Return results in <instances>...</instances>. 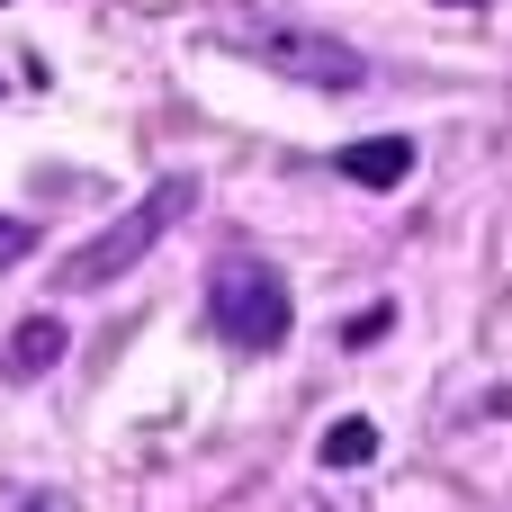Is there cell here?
I'll return each instance as SVG.
<instances>
[{
  "mask_svg": "<svg viewBox=\"0 0 512 512\" xmlns=\"http://www.w3.org/2000/svg\"><path fill=\"white\" fill-rule=\"evenodd\" d=\"M216 45L261 63V72H279V81H306V90H360L369 81V54L351 36L306 27L288 9H234V18H216Z\"/></svg>",
  "mask_w": 512,
  "mask_h": 512,
  "instance_id": "cell-1",
  "label": "cell"
},
{
  "mask_svg": "<svg viewBox=\"0 0 512 512\" xmlns=\"http://www.w3.org/2000/svg\"><path fill=\"white\" fill-rule=\"evenodd\" d=\"M189 207H198V180H189V171L153 180V189H144L126 216H108L90 243H72V252H63L54 288H63V297H99V288H117V279H126V270H135V261H144V252H153V243H162V234L189 216Z\"/></svg>",
  "mask_w": 512,
  "mask_h": 512,
  "instance_id": "cell-2",
  "label": "cell"
},
{
  "mask_svg": "<svg viewBox=\"0 0 512 512\" xmlns=\"http://www.w3.org/2000/svg\"><path fill=\"white\" fill-rule=\"evenodd\" d=\"M207 324H216L234 351H279L288 324H297V297H288V279H279L270 261L234 252V261L207 270Z\"/></svg>",
  "mask_w": 512,
  "mask_h": 512,
  "instance_id": "cell-3",
  "label": "cell"
},
{
  "mask_svg": "<svg viewBox=\"0 0 512 512\" xmlns=\"http://www.w3.org/2000/svg\"><path fill=\"white\" fill-rule=\"evenodd\" d=\"M342 180H360V189H396V180H414V135H369V144H342Z\"/></svg>",
  "mask_w": 512,
  "mask_h": 512,
  "instance_id": "cell-4",
  "label": "cell"
},
{
  "mask_svg": "<svg viewBox=\"0 0 512 512\" xmlns=\"http://www.w3.org/2000/svg\"><path fill=\"white\" fill-rule=\"evenodd\" d=\"M54 360H63V324H54V315H27V324L9 333V369H18V378H45Z\"/></svg>",
  "mask_w": 512,
  "mask_h": 512,
  "instance_id": "cell-5",
  "label": "cell"
},
{
  "mask_svg": "<svg viewBox=\"0 0 512 512\" xmlns=\"http://www.w3.org/2000/svg\"><path fill=\"white\" fill-rule=\"evenodd\" d=\"M315 459H324V468H369V459H378V423H369V414H342V423L315 441Z\"/></svg>",
  "mask_w": 512,
  "mask_h": 512,
  "instance_id": "cell-6",
  "label": "cell"
},
{
  "mask_svg": "<svg viewBox=\"0 0 512 512\" xmlns=\"http://www.w3.org/2000/svg\"><path fill=\"white\" fill-rule=\"evenodd\" d=\"M27 252H36V225L27 216H0V270H18Z\"/></svg>",
  "mask_w": 512,
  "mask_h": 512,
  "instance_id": "cell-7",
  "label": "cell"
},
{
  "mask_svg": "<svg viewBox=\"0 0 512 512\" xmlns=\"http://www.w3.org/2000/svg\"><path fill=\"white\" fill-rule=\"evenodd\" d=\"M387 324H396V306H369V315H351V324H342V351H360V342H378Z\"/></svg>",
  "mask_w": 512,
  "mask_h": 512,
  "instance_id": "cell-8",
  "label": "cell"
},
{
  "mask_svg": "<svg viewBox=\"0 0 512 512\" xmlns=\"http://www.w3.org/2000/svg\"><path fill=\"white\" fill-rule=\"evenodd\" d=\"M432 9H486V0H432Z\"/></svg>",
  "mask_w": 512,
  "mask_h": 512,
  "instance_id": "cell-9",
  "label": "cell"
},
{
  "mask_svg": "<svg viewBox=\"0 0 512 512\" xmlns=\"http://www.w3.org/2000/svg\"><path fill=\"white\" fill-rule=\"evenodd\" d=\"M18 512H54V504H18Z\"/></svg>",
  "mask_w": 512,
  "mask_h": 512,
  "instance_id": "cell-10",
  "label": "cell"
}]
</instances>
